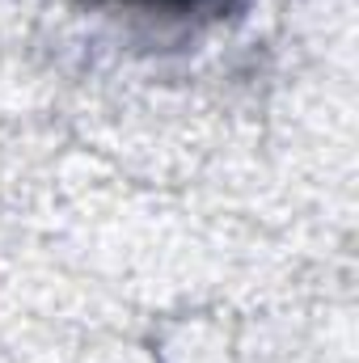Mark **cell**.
<instances>
[{
    "mask_svg": "<svg viewBox=\"0 0 359 363\" xmlns=\"http://www.w3.org/2000/svg\"><path fill=\"white\" fill-rule=\"evenodd\" d=\"M81 4L110 17L165 26V30H216V26L241 21L254 9V0H81Z\"/></svg>",
    "mask_w": 359,
    "mask_h": 363,
    "instance_id": "cell-1",
    "label": "cell"
}]
</instances>
